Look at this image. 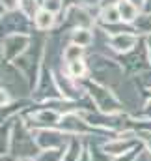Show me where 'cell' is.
<instances>
[{
	"instance_id": "obj_9",
	"label": "cell",
	"mask_w": 151,
	"mask_h": 161,
	"mask_svg": "<svg viewBox=\"0 0 151 161\" xmlns=\"http://www.w3.org/2000/svg\"><path fill=\"white\" fill-rule=\"evenodd\" d=\"M91 41H93V36L86 28H76L75 32H73V43L80 45V47H88Z\"/></svg>"
},
{
	"instance_id": "obj_5",
	"label": "cell",
	"mask_w": 151,
	"mask_h": 161,
	"mask_svg": "<svg viewBox=\"0 0 151 161\" xmlns=\"http://www.w3.org/2000/svg\"><path fill=\"white\" fill-rule=\"evenodd\" d=\"M117 11H119L121 21H125V23L134 21L136 15H138V9H136L134 4H131V0H119L117 2Z\"/></svg>"
},
{
	"instance_id": "obj_8",
	"label": "cell",
	"mask_w": 151,
	"mask_h": 161,
	"mask_svg": "<svg viewBox=\"0 0 151 161\" xmlns=\"http://www.w3.org/2000/svg\"><path fill=\"white\" fill-rule=\"evenodd\" d=\"M86 71H88V68H86V62H84V60H76V62H69V64H67V75H69L71 79H80V77H84Z\"/></svg>"
},
{
	"instance_id": "obj_10",
	"label": "cell",
	"mask_w": 151,
	"mask_h": 161,
	"mask_svg": "<svg viewBox=\"0 0 151 161\" xmlns=\"http://www.w3.org/2000/svg\"><path fill=\"white\" fill-rule=\"evenodd\" d=\"M11 139H13L11 129H9V127H0V158L9 152V148H11Z\"/></svg>"
},
{
	"instance_id": "obj_14",
	"label": "cell",
	"mask_w": 151,
	"mask_h": 161,
	"mask_svg": "<svg viewBox=\"0 0 151 161\" xmlns=\"http://www.w3.org/2000/svg\"><path fill=\"white\" fill-rule=\"evenodd\" d=\"M149 161H151V158H149Z\"/></svg>"
},
{
	"instance_id": "obj_2",
	"label": "cell",
	"mask_w": 151,
	"mask_h": 161,
	"mask_svg": "<svg viewBox=\"0 0 151 161\" xmlns=\"http://www.w3.org/2000/svg\"><path fill=\"white\" fill-rule=\"evenodd\" d=\"M136 144H138V139H136V141H125V139L116 137L112 141L105 142L101 148H103V152L108 154L110 158H121V156H127L129 152H133Z\"/></svg>"
},
{
	"instance_id": "obj_3",
	"label": "cell",
	"mask_w": 151,
	"mask_h": 161,
	"mask_svg": "<svg viewBox=\"0 0 151 161\" xmlns=\"http://www.w3.org/2000/svg\"><path fill=\"white\" fill-rule=\"evenodd\" d=\"M62 116L56 111H39L34 114V124L41 125V129H54L56 125H60Z\"/></svg>"
},
{
	"instance_id": "obj_12",
	"label": "cell",
	"mask_w": 151,
	"mask_h": 161,
	"mask_svg": "<svg viewBox=\"0 0 151 161\" xmlns=\"http://www.w3.org/2000/svg\"><path fill=\"white\" fill-rule=\"evenodd\" d=\"M9 103V94L4 90V88H0V107H4V105H8Z\"/></svg>"
},
{
	"instance_id": "obj_1",
	"label": "cell",
	"mask_w": 151,
	"mask_h": 161,
	"mask_svg": "<svg viewBox=\"0 0 151 161\" xmlns=\"http://www.w3.org/2000/svg\"><path fill=\"white\" fill-rule=\"evenodd\" d=\"M90 122L82 120L78 114L75 113H69V114H64L62 120H60V129L65 133V135H73V137H78V135H84L90 131Z\"/></svg>"
},
{
	"instance_id": "obj_4",
	"label": "cell",
	"mask_w": 151,
	"mask_h": 161,
	"mask_svg": "<svg viewBox=\"0 0 151 161\" xmlns=\"http://www.w3.org/2000/svg\"><path fill=\"white\" fill-rule=\"evenodd\" d=\"M134 43H136V36H133V34H116L110 40V45L116 51H119V53L131 51L134 47Z\"/></svg>"
},
{
	"instance_id": "obj_13",
	"label": "cell",
	"mask_w": 151,
	"mask_h": 161,
	"mask_svg": "<svg viewBox=\"0 0 151 161\" xmlns=\"http://www.w3.org/2000/svg\"><path fill=\"white\" fill-rule=\"evenodd\" d=\"M2 6H6V8L11 9V8H15L17 4H15V0H2Z\"/></svg>"
},
{
	"instance_id": "obj_6",
	"label": "cell",
	"mask_w": 151,
	"mask_h": 161,
	"mask_svg": "<svg viewBox=\"0 0 151 161\" xmlns=\"http://www.w3.org/2000/svg\"><path fill=\"white\" fill-rule=\"evenodd\" d=\"M34 19H36V26L39 30H49L54 25V15H52V11H47V9L38 11Z\"/></svg>"
},
{
	"instance_id": "obj_11",
	"label": "cell",
	"mask_w": 151,
	"mask_h": 161,
	"mask_svg": "<svg viewBox=\"0 0 151 161\" xmlns=\"http://www.w3.org/2000/svg\"><path fill=\"white\" fill-rule=\"evenodd\" d=\"M103 19H105L108 25H114V23H117L121 17H119V11H117V9H105V11H103Z\"/></svg>"
},
{
	"instance_id": "obj_7",
	"label": "cell",
	"mask_w": 151,
	"mask_h": 161,
	"mask_svg": "<svg viewBox=\"0 0 151 161\" xmlns=\"http://www.w3.org/2000/svg\"><path fill=\"white\" fill-rule=\"evenodd\" d=\"M82 54H84V47L76 45V43H71L65 47L64 51V60L69 64V62H76V60H82Z\"/></svg>"
}]
</instances>
